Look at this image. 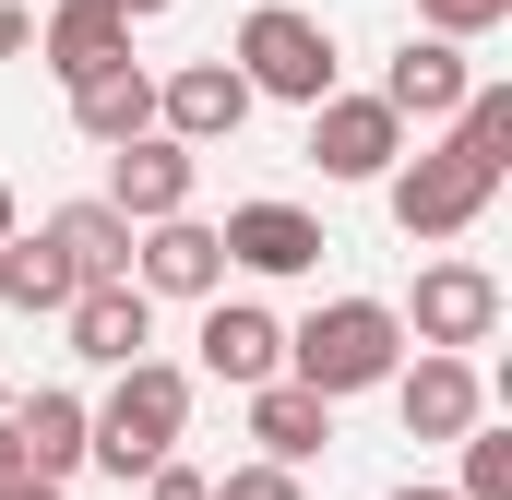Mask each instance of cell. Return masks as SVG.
<instances>
[{
  "label": "cell",
  "mask_w": 512,
  "mask_h": 500,
  "mask_svg": "<svg viewBox=\"0 0 512 500\" xmlns=\"http://www.w3.org/2000/svg\"><path fill=\"white\" fill-rule=\"evenodd\" d=\"M465 84H477V72H465V36H405L393 72H382V108L393 120H453Z\"/></svg>",
  "instance_id": "5bb4252c"
},
{
  "label": "cell",
  "mask_w": 512,
  "mask_h": 500,
  "mask_svg": "<svg viewBox=\"0 0 512 500\" xmlns=\"http://www.w3.org/2000/svg\"><path fill=\"white\" fill-rule=\"evenodd\" d=\"M393 500H453V489H393Z\"/></svg>",
  "instance_id": "f546056e"
},
{
  "label": "cell",
  "mask_w": 512,
  "mask_h": 500,
  "mask_svg": "<svg viewBox=\"0 0 512 500\" xmlns=\"http://www.w3.org/2000/svg\"><path fill=\"white\" fill-rule=\"evenodd\" d=\"M239 84L274 96V108H310V96H334V24L322 12H298V0H262L251 24H239Z\"/></svg>",
  "instance_id": "277c9868"
},
{
  "label": "cell",
  "mask_w": 512,
  "mask_h": 500,
  "mask_svg": "<svg viewBox=\"0 0 512 500\" xmlns=\"http://www.w3.org/2000/svg\"><path fill=\"white\" fill-rule=\"evenodd\" d=\"M72 358H96V370H131L143 346H155V298L131 286V274H108V286H72Z\"/></svg>",
  "instance_id": "8fae6325"
},
{
  "label": "cell",
  "mask_w": 512,
  "mask_h": 500,
  "mask_svg": "<svg viewBox=\"0 0 512 500\" xmlns=\"http://www.w3.org/2000/svg\"><path fill=\"white\" fill-rule=\"evenodd\" d=\"M36 60H48L60 84L108 72V60H131V12H120V0H60V12L36 24Z\"/></svg>",
  "instance_id": "9a60e30c"
},
{
  "label": "cell",
  "mask_w": 512,
  "mask_h": 500,
  "mask_svg": "<svg viewBox=\"0 0 512 500\" xmlns=\"http://www.w3.org/2000/svg\"><path fill=\"white\" fill-rule=\"evenodd\" d=\"M417 346H489L501 334V274L489 262H429L417 274V310H393Z\"/></svg>",
  "instance_id": "ba28073f"
},
{
  "label": "cell",
  "mask_w": 512,
  "mask_h": 500,
  "mask_svg": "<svg viewBox=\"0 0 512 500\" xmlns=\"http://www.w3.org/2000/svg\"><path fill=\"white\" fill-rule=\"evenodd\" d=\"M0 500H72V489H60V477H12Z\"/></svg>",
  "instance_id": "484cf974"
},
{
  "label": "cell",
  "mask_w": 512,
  "mask_h": 500,
  "mask_svg": "<svg viewBox=\"0 0 512 500\" xmlns=\"http://www.w3.org/2000/svg\"><path fill=\"white\" fill-rule=\"evenodd\" d=\"M12 441H24V477H72L84 465V393H60V381L24 393L12 405Z\"/></svg>",
  "instance_id": "d6986e66"
},
{
  "label": "cell",
  "mask_w": 512,
  "mask_h": 500,
  "mask_svg": "<svg viewBox=\"0 0 512 500\" xmlns=\"http://www.w3.org/2000/svg\"><path fill=\"white\" fill-rule=\"evenodd\" d=\"M215 500H310V489H298V465L251 453V465H227V477H215Z\"/></svg>",
  "instance_id": "7402d4cb"
},
{
  "label": "cell",
  "mask_w": 512,
  "mask_h": 500,
  "mask_svg": "<svg viewBox=\"0 0 512 500\" xmlns=\"http://www.w3.org/2000/svg\"><path fill=\"white\" fill-rule=\"evenodd\" d=\"M251 441L274 453V465H310L322 441H334V393H310V381H251Z\"/></svg>",
  "instance_id": "2e32d148"
},
{
  "label": "cell",
  "mask_w": 512,
  "mask_h": 500,
  "mask_svg": "<svg viewBox=\"0 0 512 500\" xmlns=\"http://www.w3.org/2000/svg\"><path fill=\"white\" fill-rule=\"evenodd\" d=\"M191 346H203V370L239 381V393L286 370V322H274V310H251V298H203V334H191Z\"/></svg>",
  "instance_id": "7c38bea8"
},
{
  "label": "cell",
  "mask_w": 512,
  "mask_h": 500,
  "mask_svg": "<svg viewBox=\"0 0 512 500\" xmlns=\"http://www.w3.org/2000/svg\"><path fill=\"white\" fill-rule=\"evenodd\" d=\"M477 405H489V381H477L465 346H417V358H393V417H405V441H465Z\"/></svg>",
  "instance_id": "5b68a950"
},
{
  "label": "cell",
  "mask_w": 512,
  "mask_h": 500,
  "mask_svg": "<svg viewBox=\"0 0 512 500\" xmlns=\"http://www.w3.org/2000/svg\"><path fill=\"white\" fill-rule=\"evenodd\" d=\"M12 477H24V441H12V417H0V489H12Z\"/></svg>",
  "instance_id": "4316f807"
},
{
  "label": "cell",
  "mask_w": 512,
  "mask_h": 500,
  "mask_svg": "<svg viewBox=\"0 0 512 500\" xmlns=\"http://www.w3.org/2000/svg\"><path fill=\"white\" fill-rule=\"evenodd\" d=\"M143 500H215V477H203V465H179V453H167V465H143Z\"/></svg>",
  "instance_id": "cb8c5ba5"
},
{
  "label": "cell",
  "mask_w": 512,
  "mask_h": 500,
  "mask_svg": "<svg viewBox=\"0 0 512 500\" xmlns=\"http://www.w3.org/2000/svg\"><path fill=\"white\" fill-rule=\"evenodd\" d=\"M120 12H131V24H155V12H167V0H120Z\"/></svg>",
  "instance_id": "f1b7e54d"
},
{
  "label": "cell",
  "mask_w": 512,
  "mask_h": 500,
  "mask_svg": "<svg viewBox=\"0 0 512 500\" xmlns=\"http://www.w3.org/2000/svg\"><path fill=\"white\" fill-rule=\"evenodd\" d=\"M417 24H429V36H501L512 0H417Z\"/></svg>",
  "instance_id": "603a6c76"
},
{
  "label": "cell",
  "mask_w": 512,
  "mask_h": 500,
  "mask_svg": "<svg viewBox=\"0 0 512 500\" xmlns=\"http://www.w3.org/2000/svg\"><path fill=\"white\" fill-rule=\"evenodd\" d=\"M48 239H60V262H72L84 286L131 274V215H120V203H60V215H48Z\"/></svg>",
  "instance_id": "ffe728a7"
},
{
  "label": "cell",
  "mask_w": 512,
  "mask_h": 500,
  "mask_svg": "<svg viewBox=\"0 0 512 500\" xmlns=\"http://www.w3.org/2000/svg\"><path fill=\"white\" fill-rule=\"evenodd\" d=\"M453 500H512V429H489V417L465 429V489Z\"/></svg>",
  "instance_id": "44dd1931"
},
{
  "label": "cell",
  "mask_w": 512,
  "mask_h": 500,
  "mask_svg": "<svg viewBox=\"0 0 512 500\" xmlns=\"http://www.w3.org/2000/svg\"><path fill=\"white\" fill-rule=\"evenodd\" d=\"M393 358H405V322H393V298H322L298 334H286V381H310V393H382Z\"/></svg>",
  "instance_id": "7a4b0ae2"
},
{
  "label": "cell",
  "mask_w": 512,
  "mask_h": 500,
  "mask_svg": "<svg viewBox=\"0 0 512 500\" xmlns=\"http://www.w3.org/2000/svg\"><path fill=\"white\" fill-rule=\"evenodd\" d=\"M501 167H512V84H465L453 131H441L429 155H393L382 167V203H393L405 239H465V227L489 215Z\"/></svg>",
  "instance_id": "6da1fadb"
},
{
  "label": "cell",
  "mask_w": 512,
  "mask_h": 500,
  "mask_svg": "<svg viewBox=\"0 0 512 500\" xmlns=\"http://www.w3.org/2000/svg\"><path fill=\"white\" fill-rule=\"evenodd\" d=\"M72 286H84V274L60 262V239H48V227H36V239H24V227L0 239V298H12L24 322H60V310H72Z\"/></svg>",
  "instance_id": "ac0fdd59"
},
{
  "label": "cell",
  "mask_w": 512,
  "mask_h": 500,
  "mask_svg": "<svg viewBox=\"0 0 512 500\" xmlns=\"http://www.w3.org/2000/svg\"><path fill=\"white\" fill-rule=\"evenodd\" d=\"M179 429H191V370H167V358H131L120 393L108 405H84V465H108V477H143V465H167L179 453Z\"/></svg>",
  "instance_id": "3957f363"
},
{
  "label": "cell",
  "mask_w": 512,
  "mask_h": 500,
  "mask_svg": "<svg viewBox=\"0 0 512 500\" xmlns=\"http://www.w3.org/2000/svg\"><path fill=\"white\" fill-rule=\"evenodd\" d=\"M131 286L143 298H215L227 286V239L203 215H155V227H131Z\"/></svg>",
  "instance_id": "30bf717a"
},
{
  "label": "cell",
  "mask_w": 512,
  "mask_h": 500,
  "mask_svg": "<svg viewBox=\"0 0 512 500\" xmlns=\"http://www.w3.org/2000/svg\"><path fill=\"white\" fill-rule=\"evenodd\" d=\"M191 179H203V155L179 131H131V143H108V191L96 203H120L131 227H155V215H191Z\"/></svg>",
  "instance_id": "8992f818"
},
{
  "label": "cell",
  "mask_w": 512,
  "mask_h": 500,
  "mask_svg": "<svg viewBox=\"0 0 512 500\" xmlns=\"http://www.w3.org/2000/svg\"><path fill=\"white\" fill-rule=\"evenodd\" d=\"M262 96L239 84V60H179L167 84H155V131H179L191 155H215V143H239V120H251Z\"/></svg>",
  "instance_id": "52a82bcc"
},
{
  "label": "cell",
  "mask_w": 512,
  "mask_h": 500,
  "mask_svg": "<svg viewBox=\"0 0 512 500\" xmlns=\"http://www.w3.org/2000/svg\"><path fill=\"white\" fill-rule=\"evenodd\" d=\"M393 155H405V120H393L382 96H310V167L322 179H382Z\"/></svg>",
  "instance_id": "9c48e42d"
},
{
  "label": "cell",
  "mask_w": 512,
  "mask_h": 500,
  "mask_svg": "<svg viewBox=\"0 0 512 500\" xmlns=\"http://www.w3.org/2000/svg\"><path fill=\"white\" fill-rule=\"evenodd\" d=\"M215 239H227L239 274H310V262L334 250V239H322V215H298V203H239Z\"/></svg>",
  "instance_id": "4fadbf2b"
},
{
  "label": "cell",
  "mask_w": 512,
  "mask_h": 500,
  "mask_svg": "<svg viewBox=\"0 0 512 500\" xmlns=\"http://www.w3.org/2000/svg\"><path fill=\"white\" fill-rule=\"evenodd\" d=\"M12 227H24V215H12V179H0V239H12Z\"/></svg>",
  "instance_id": "83f0119b"
},
{
  "label": "cell",
  "mask_w": 512,
  "mask_h": 500,
  "mask_svg": "<svg viewBox=\"0 0 512 500\" xmlns=\"http://www.w3.org/2000/svg\"><path fill=\"white\" fill-rule=\"evenodd\" d=\"M72 131H84V143H131V131H155V72H143V60L84 72V84H72Z\"/></svg>",
  "instance_id": "e0dca14e"
},
{
  "label": "cell",
  "mask_w": 512,
  "mask_h": 500,
  "mask_svg": "<svg viewBox=\"0 0 512 500\" xmlns=\"http://www.w3.org/2000/svg\"><path fill=\"white\" fill-rule=\"evenodd\" d=\"M24 48H36V12H24V0H0V60H24Z\"/></svg>",
  "instance_id": "d4e9b609"
}]
</instances>
